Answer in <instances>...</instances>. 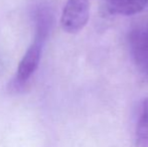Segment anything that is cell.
Segmentation results:
<instances>
[{"label":"cell","mask_w":148,"mask_h":147,"mask_svg":"<svg viewBox=\"0 0 148 147\" xmlns=\"http://www.w3.org/2000/svg\"><path fill=\"white\" fill-rule=\"evenodd\" d=\"M90 10L89 0H68L60 17L62 29L71 34L80 32L88 23Z\"/></svg>","instance_id":"cell-1"},{"label":"cell","mask_w":148,"mask_h":147,"mask_svg":"<svg viewBox=\"0 0 148 147\" xmlns=\"http://www.w3.org/2000/svg\"><path fill=\"white\" fill-rule=\"evenodd\" d=\"M128 45L137 71L148 80V24L137 25L131 30Z\"/></svg>","instance_id":"cell-2"},{"label":"cell","mask_w":148,"mask_h":147,"mask_svg":"<svg viewBox=\"0 0 148 147\" xmlns=\"http://www.w3.org/2000/svg\"><path fill=\"white\" fill-rule=\"evenodd\" d=\"M41 55V44L39 40H35L24 53L20 61L16 73V82L24 84L36 71Z\"/></svg>","instance_id":"cell-3"},{"label":"cell","mask_w":148,"mask_h":147,"mask_svg":"<svg viewBox=\"0 0 148 147\" xmlns=\"http://www.w3.org/2000/svg\"><path fill=\"white\" fill-rule=\"evenodd\" d=\"M108 9L120 15H134L146 7L148 0H106Z\"/></svg>","instance_id":"cell-4"},{"label":"cell","mask_w":148,"mask_h":147,"mask_svg":"<svg viewBox=\"0 0 148 147\" xmlns=\"http://www.w3.org/2000/svg\"><path fill=\"white\" fill-rule=\"evenodd\" d=\"M135 147H148V96L144 99L135 128Z\"/></svg>","instance_id":"cell-5"}]
</instances>
